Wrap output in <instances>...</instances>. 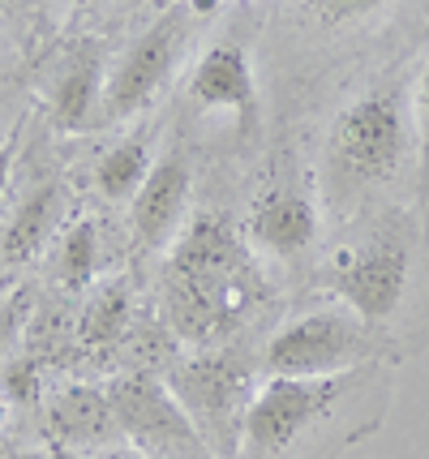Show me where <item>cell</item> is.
Returning <instances> with one entry per match:
<instances>
[{
    "label": "cell",
    "instance_id": "cell-3",
    "mask_svg": "<svg viewBox=\"0 0 429 459\" xmlns=\"http://www.w3.org/2000/svg\"><path fill=\"white\" fill-rule=\"evenodd\" d=\"M421 254H429V223L416 232L404 215H390L382 228H373L369 237L330 258V297L344 300L390 343L395 318L408 309V297L421 283Z\"/></svg>",
    "mask_w": 429,
    "mask_h": 459
},
{
    "label": "cell",
    "instance_id": "cell-11",
    "mask_svg": "<svg viewBox=\"0 0 429 459\" xmlns=\"http://www.w3.org/2000/svg\"><path fill=\"white\" fill-rule=\"evenodd\" d=\"M249 237H253V249H262L270 258H301L318 240V206L301 185L279 180L253 198Z\"/></svg>",
    "mask_w": 429,
    "mask_h": 459
},
{
    "label": "cell",
    "instance_id": "cell-23",
    "mask_svg": "<svg viewBox=\"0 0 429 459\" xmlns=\"http://www.w3.org/2000/svg\"><path fill=\"white\" fill-rule=\"evenodd\" d=\"M184 0H155V9H159V13H167V9H181Z\"/></svg>",
    "mask_w": 429,
    "mask_h": 459
},
{
    "label": "cell",
    "instance_id": "cell-12",
    "mask_svg": "<svg viewBox=\"0 0 429 459\" xmlns=\"http://www.w3.org/2000/svg\"><path fill=\"white\" fill-rule=\"evenodd\" d=\"M103 82H107V69H103L99 43H86V52L69 60L61 69V78H56V86H52V117H56L61 129L78 134V129L99 125Z\"/></svg>",
    "mask_w": 429,
    "mask_h": 459
},
{
    "label": "cell",
    "instance_id": "cell-6",
    "mask_svg": "<svg viewBox=\"0 0 429 459\" xmlns=\"http://www.w3.org/2000/svg\"><path fill=\"white\" fill-rule=\"evenodd\" d=\"M262 378V365L245 360L241 352L202 348L193 357L176 360L167 369L164 386L172 391V400L181 403L189 425L198 429L206 451L215 459H236Z\"/></svg>",
    "mask_w": 429,
    "mask_h": 459
},
{
    "label": "cell",
    "instance_id": "cell-13",
    "mask_svg": "<svg viewBox=\"0 0 429 459\" xmlns=\"http://www.w3.org/2000/svg\"><path fill=\"white\" fill-rule=\"evenodd\" d=\"M61 185H39L30 198L13 211V220L4 223L0 232V254L9 262H30L35 254H43V245L56 232V220H61Z\"/></svg>",
    "mask_w": 429,
    "mask_h": 459
},
{
    "label": "cell",
    "instance_id": "cell-4",
    "mask_svg": "<svg viewBox=\"0 0 429 459\" xmlns=\"http://www.w3.org/2000/svg\"><path fill=\"white\" fill-rule=\"evenodd\" d=\"M412 108L395 91H369L339 108L327 134V172L335 202L361 198L399 180L412 155Z\"/></svg>",
    "mask_w": 429,
    "mask_h": 459
},
{
    "label": "cell",
    "instance_id": "cell-2",
    "mask_svg": "<svg viewBox=\"0 0 429 459\" xmlns=\"http://www.w3.org/2000/svg\"><path fill=\"white\" fill-rule=\"evenodd\" d=\"M262 275L258 262L219 215H198L172 240L164 271V318L193 348L219 343L249 318Z\"/></svg>",
    "mask_w": 429,
    "mask_h": 459
},
{
    "label": "cell",
    "instance_id": "cell-14",
    "mask_svg": "<svg viewBox=\"0 0 429 459\" xmlns=\"http://www.w3.org/2000/svg\"><path fill=\"white\" fill-rule=\"evenodd\" d=\"M155 168V155H150V138L146 134H129L116 146H107L95 163V185L107 202H133V194L146 185Z\"/></svg>",
    "mask_w": 429,
    "mask_h": 459
},
{
    "label": "cell",
    "instance_id": "cell-15",
    "mask_svg": "<svg viewBox=\"0 0 429 459\" xmlns=\"http://www.w3.org/2000/svg\"><path fill=\"white\" fill-rule=\"evenodd\" d=\"M52 420H56V434L78 446H95V442L121 438L116 429V417H112V403H107V391H86V386H73L69 395L56 400L52 408Z\"/></svg>",
    "mask_w": 429,
    "mask_h": 459
},
{
    "label": "cell",
    "instance_id": "cell-7",
    "mask_svg": "<svg viewBox=\"0 0 429 459\" xmlns=\"http://www.w3.org/2000/svg\"><path fill=\"white\" fill-rule=\"evenodd\" d=\"M184 39H189V9L184 4L159 13V22H150L142 35L124 48V56L107 69L99 125H112V120L142 112L146 103L164 91V82L172 78Z\"/></svg>",
    "mask_w": 429,
    "mask_h": 459
},
{
    "label": "cell",
    "instance_id": "cell-8",
    "mask_svg": "<svg viewBox=\"0 0 429 459\" xmlns=\"http://www.w3.org/2000/svg\"><path fill=\"white\" fill-rule=\"evenodd\" d=\"M112 417L129 451L142 459H215L202 446L198 429L189 425L181 403L172 400L164 382L124 378L107 391Z\"/></svg>",
    "mask_w": 429,
    "mask_h": 459
},
{
    "label": "cell",
    "instance_id": "cell-16",
    "mask_svg": "<svg viewBox=\"0 0 429 459\" xmlns=\"http://www.w3.org/2000/svg\"><path fill=\"white\" fill-rule=\"evenodd\" d=\"M95 262H99V228H95V220H78L61 237L56 280L64 288H86V283L95 280Z\"/></svg>",
    "mask_w": 429,
    "mask_h": 459
},
{
    "label": "cell",
    "instance_id": "cell-5",
    "mask_svg": "<svg viewBox=\"0 0 429 459\" xmlns=\"http://www.w3.org/2000/svg\"><path fill=\"white\" fill-rule=\"evenodd\" d=\"M369 360H395V348L361 314H352L344 300L330 297L279 322L262 343L258 365L266 378H327L361 369Z\"/></svg>",
    "mask_w": 429,
    "mask_h": 459
},
{
    "label": "cell",
    "instance_id": "cell-17",
    "mask_svg": "<svg viewBox=\"0 0 429 459\" xmlns=\"http://www.w3.org/2000/svg\"><path fill=\"white\" fill-rule=\"evenodd\" d=\"M124 318H129V292H124V283H107L86 309L82 335L86 340H116L124 331Z\"/></svg>",
    "mask_w": 429,
    "mask_h": 459
},
{
    "label": "cell",
    "instance_id": "cell-20",
    "mask_svg": "<svg viewBox=\"0 0 429 459\" xmlns=\"http://www.w3.org/2000/svg\"><path fill=\"white\" fill-rule=\"evenodd\" d=\"M26 309H30L26 288H9V292H0V357L9 352V343H13V335H18Z\"/></svg>",
    "mask_w": 429,
    "mask_h": 459
},
{
    "label": "cell",
    "instance_id": "cell-24",
    "mask_svg": "<svg viewBox=\"0 0 429 459\" xmlns=\"http://www.w3.org/2000/svg\"><path fill=\"white\" fill-rule=\"evenodd\" d=\"M4 412H9V403H4V400H0V425H4Z\"/></svg>",
    "mask_w": 429,
    "mask_h": 459
},
{
    "label": "cell",
    "instance_id": "cell-1",
    "mask_svg": "<svg viewBox=\"0 0 429 459\" xmlns=\"http://www.w3.org/2000/svg\"><path fill=\"white\" fill-rule=\"evenodd\" d=\"M390 408V360H369L327 378H262L236 459H339L373 438Z\"/></svg>",
    "mask_w": 429,
    "mask_h": 459
},
{
    "label": "cell",
    "instance_id": "cell-18",
    "mask_svg": "<svg viewBox=\"0 0 429 459\" xmlns=\"http://www.w3.org/2000/svg\"><path fill=\"white\" fill-rule=\"evenodd\" d=\"M412 129H416V142H421V163H425V206H429V60L416 74V86H412Z\"/></svg>",
    "mask_w": 429,
    "mask_h": 459
},
{
    "label": "cell",
    "instance_id": "cell-9",
    "mask_svg": "<svg viewBox=\"0 0 429 459\" xmlns=\"http://www.w3.org/2000/svg\"><path fill=\"white\" fill-rule=\"evenodd\" d=\"M189 194H193V177L181 155H164L155 160L146 185L129 202V228L142 249H172V240L181 237L189 220Z\"/></svg>",
    "mask_w": 429,
    "mask_h": 459
},
{
    "label": "cell",
    "instance_id": "cell-10",
    "mask_svg": "<svg viewBox=\"0 0 429 459\" xmlns=\"http://www.w3.org/2000/svg\"><path fill=\"white\" fill-rule=\"evenodd\" d=\"M189 100L202 112H224L241 129H249L258 117V78L245 48L232 39L210 43L189 74Z\"/></svg>",
    "mask_w": 429,
    "mask_h": 459
},
{
    "label": "cell",
    "instance_id": "cell-22",
    "mask_svg": "<svg viewBox=\"0 0 429 459\" xmlns=\"http://www.w3.org/2000/svg\"><path fill=\"white\" fill-rule=\"evenodd\" d=\"M56 459H142V455H133V451H121V455H107V451H99V455H86V451H64V455Z\"/></svg>",
    "mask_w": 429,
    "mask_h": 459
},
{
    "label": "cell",
    "instance_id": "cell-21",
    "mask_svg": "<svg viewBox=\"0 0 429 459\" xmlns=\"http://www.w3.org/2000/svg\"><path fill=\"white\" fill-rule=\"evenodd\" d=\"M13 155H18V134L9 142H0V198L9 189V172H13Z\"/></svg>",
    "mask_w": 429,
    "mask_h": 459
},
{
    "label": "cell",
    "instance_id": "cell-19",
    "mask_svg": "<svg viewBox=\"0 0 429 459\" xmlns=\"http://www.w3.org/2000/svg\"><path fill=\"white\" fill-rule=\"evenodd\" d=\"M313 13L327 22V26H347V22H361L369 13H378L387 0H309Z\"/></svg>",
    "mask_w": 429,
    "mask_h": 459
}]
</instances>
